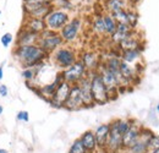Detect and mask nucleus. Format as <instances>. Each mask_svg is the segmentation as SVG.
<instances>
[{"label": "nucleus", "instance_id": "obj_1", "mask_svg": "<svg viewBox=\"0 0 159 153\" xmlns=\"http://www.w3.org/2000/svg\"><path fill=\"white\" fill-rule=\"evenodd\" d=\"M12 54L16 61L22 66V69L36 67L49 58V54H47L38 44L15 47L12 50Z\"/></svg>", "mask_w": 159, "mask_h": 153}, {"label": "nucleus", "instance_id": "obj_2", "mask_svg": "<svg viewBox=\"0 0 159 153\" xmlns=\"http://www.w3.org/2000/svg\"><path fill=\"white\" fill-rule=\"evenodd\" d=\"M49 57L52 59L53 64L62 71L70 67L71 65H74L79 60V53L75 48L64 44L60 48H58L54 53H52Z\"/></svg>", "mask_w": 159, "mask_h": 153}, {"label": "nucleus", "instance_id": "obj_3", "mask_svg": "<svg viewBox=\"0 0 159 153\" xmlns=\"http://www.w3.org/2000/svg\"><path fill=\"white\" fill-rule=\"evenodd\" d=\"M89 77H91V92H92V97L94 100V104H107L108 102H110L109 99V95H108V90L100 77L98 71H92L88 72Z\"/></svg>", "mask_w": 159, "mask_h": 153}, {"label": "nucleus", "instance_id": "obj_4", "mask_svg": "<svg viewBox=\"0 0 159 153\" xmlns=\"http://www.w3.org/2000/svg\"><path fill=\"white\" fill-rule=\"evenodd\" d=\"M37 44L39 45L47 54L50 55L58 48H60L61 45H64V40L60 37L59 32H54V31L47 28V30H44L39 36H38Z\"/></svg>", "mask_w": 159, "mask_h": 153}, {"label": "nucleus", "instance_id": "obj_5", "mask_svg": "<svg viewBox=\"0 0 159 153\" xmlns=\"http://www.w3.org/2000/svg\"><path fill=\"white\" fill-rule=\"evenodd\" d=\"M82 26H83V22H82L81 17H79V16L71 17L70 21L61 28V31L59 32L60 37L64 40V44L75 43L80 37Z\"/></svg>", "mask_w": 159, "mask_h": 153}, {"label": "nucleus", "instance_id": "obj_6", "mask_svg": "<svg viewBox=\"0 0 159 153\" xmlns=\"http://www.w3.org/2000/svg\"><path fill=\"white\" fill-rule=\"evenodd\" d=\"M23 12L26 17L44 20L48 14L54 9L53 4L49 2H36V1H23Z\"/></svg>", "mask_w": 159, "mask_h": 153}, {"label": "nucleus", "instance_id": "obj_7", "mask_svg": "<svg viewBox=\"0 0 159 153\" xmlns=\"http://www.w3.org/2000/svg\"><path fill=\"white\" fill-rule=\"evenodd\" d=\"M70 19H71V16H70L69 11L54 7L48 14V16L44 19V22H45V26L48 30H52L54 32H60L61 28L70 21Z\"/></svg>", "mask_w": 159, "mask_h": 153}, {"label": "nucleus", "instance_id": "obj_8", "mask_svg": "<svg viewBox=\"0 0 159 153\" xmlns=\"http://www.w3.org/2000/svg\"><path fill=\"white\" fill-rule=\"evenodd\" d=\"M87 75H88V71L81 60H77L74 65H71L70 67L61 71L62 80L70 85H77L80 81Z\"/></svg>", "mask_w": 159, "mask_h": 153}, {"label": "nucleus", "instance_id": "obj_9", "mask_svg": "<svg viewBox=\"0 0 159 153\" xmlns=\"http://www.w3.org/2000/svg\"><path fill=\"white\" fill-rule=\"evenodd\" d=\"M103 153H122V135L116 128V121L110 123V131Z\"/></svg>", "mask_w": 159, "mask_h": 153}, {"label": "nucleus", "instance_id": "obj_10", "mask_svg": "<svg viewBox=\"0 0 159 153\" xmlns=\"http://www.w3.org/2000/svg\"><path fill=\"white\" fill-rule=\"evenodd\" d=\"M62 76H61V71L57 74V76L54 77V80L50 82V83H47V85H37L36 87H32V90L38 95L39 97H42L43 99H45L48 103L49 100L52 99V97L54 95L58 85L60 82H62Z\"/></svg>", "mask_w": 159, "mask_h": 153}, {"label": "nucleus", "instance_id": "obj_11", "mask_svg": "<svg viewBox=\"0 0 159 153\" xmlns=\"http://www.w3.org/2000/svg\"><path fill=\"white\" fill-rule=\"evenodd\" d=\"M153 134L149 129L147 128H142L141 135H139V140L132 143L129 148H126L122 153H147L148 152V138L151 137V135Z\"/></svg>", "mask_w": 159, "mask_h": 153}, {"label": "nucleus", "instance_id": "obj_12", "mask_svg": "<svg viewBox=\"0 0 159 153\" xmlns=\"http://www.w3.org/2000/svg\"><path fill=\"white\" fill-rule=\"evenodd\" d=\"M71 86L72 85H70V83H67L65 81L60 82L59 85H58V87H57V90H55V92H54V95H53V97H52V99L49 100V103L53 107H55V108H64V104H65L67 97L70 95Z\"/></svg>", "mask_w": 159, "mask_h": 153}, {"label": "nucleus", "instance_id": "obj_13", "mask_svg": "<svg viewBox=\"0 0 159 153\" xmlns=\"http://www.w3.org/2000/svg\"><path fill=\"white\" fill-rule=\"evenodd\" d=\"M79 60L82 61V64L84 65L88 72L97 71L102 64V57L97 52H93V50H86L81 53V55H79Z\"/></svg>", "mask_w": 159, "mask_h": 153}, {"label": "nucleus", "instance_id": "obj_14", "mask_svg": "<svg viewBox=\"0 0 159 153\" xmlns=\"http://www.w3.org/2000/svg\"><path fill=\"white\" fill-rule=\"evenodd\" d=\"M77 85H79L81 98H82V102H83V108H91V107L96 105L94 100H93V97H92V92H91V77H89V74L86 77H83Z\"/></svg>", "mask_w": 159, "mask_h": 153}, {"label": "nucleus", "instance_id": "obj_15", "mask_svg": "<svg viewBox=\"0 0 159 153\" xmlns=\"http://www.w3.org/2000/svg\"><path fill=\"white\" fill-rule=\"evenodd\" d=\"M142 128L143 126L139 123H137L136 120H132L130 129L126 131V134L122 135V151H125L126 148H129L132 143H135L139 140Z\"/></svg>", "mask_w": 159, "mask_h": 153}, {"label": "nucleus", "instance_id": "obj_16", "mask_svg": "<svg viewBox=\"0 0 159 153\" xmlns=\"http://www.w3.org/2000/svg\"><path fill=\"white\" fill-rule=\"evenodd\" d=\"M64 108L67 109V110H71V112L83 108V102H82V98H81L79 85H72L71 86L70 95H69L65 104H64Z\"/></svg>", "mask_w": 159, "mask_h": 153}, {"label": "nucleus", "instance_id": "obj_17", "mask_svg": "<svg viewBox=\"0 0 159 153\" xmlns=\"http://www.w3.org/2000/svg\"><path fill=\"white\" fill-rule=\"evenodd\" d=\"M37 42H38V35L28 31L25 27H21L15 38V47L32 45V44H37Z\"/></svg>", "mask_w": 159, "mask_h": 153}, {"label": "nucleus", "instance_id": "obj_18", "mask_svg": "<svg viewBox=\"0 0 159 153\" xmlns=\"http://www.w3.org/2000/svg\"><path fill=\"white\" fill-rule=\"evenodd\" d=\"M120 75L122 76V78L129 83V85H132L136 82L137 77L141 75L139 71H137V67L135 65H130V64H126L124 61H121L120 64Z\"/></svg>", "mask_w": 159, "mask_h": 153}, {"label": "nucleus", "instance_id": "obj_19", "mask_svg": "<svg viewBox=\"0 0 159 153\" xmlns=\"http://www.w3.org/2000/svg\"><path fill=\"white\" fill-rule=\"evenodd\" d=\"M83 145V147L86 148V151L88 153H98L99 152V148H98V145H97V140H96V136L93 130H87L84 131L83 134L79 137Z\"/></svg>", "mask_w": 159, "mask_h": 153}, {"label": "nucleus", "instance_id": "obj_20", "mask_svg": "<svg viewBox=\"0 0 159 153\" xmlns=\"http://www.w3.org/2000/svg\"><path fill=\"white\" fill-rule=\"evenodd\" d=\"M109 131H110V123L100 124L99 126H97L96 130L93 131L100 152H103L104 148H105V145H107V141H108V136H109Z\"/></svg>", "mask_w": 159, "mask_h": 153}, {"label": "nucleus", "instance_id": "obj_21", "mask_svg": "<svg viewBox=\"0 0 159 153\" xmlns=\"http://www.w3.org/2000/svg\"><path fill=\"white\" fill-rule=\"evenodd\" d=\"M139 48H142V42H141V39L136 36V32H135V31H132V33H131L130 36H127V37L118 45L119 52L130 50V49H139Z\"/></svg>", "mask_w": 159, "mask_h": 153}, {"label": "nucleus", "instance_id": "obj_22", "mask_svg": "<svg viewBox=\"0 0 159 153\" xmlns=\"http://www.w3.org/2000/svg\"><path fill=\"white\" fill-rule=\"evenodd\" d=\"M120 59H121V61L130 64V65L139 64V61L142 60V48L120 52Z\"/></svg>", "mask_w": 159, "mask_h": 153}, {"label": "nucleus", "instance_id": "obj_23", "mask_svg": "<svg viewBox=\"0 0 159 153\" xmlns=\"http://www.w3.org/2000/svg\"><path fill=\"white\" fill-rule=\"evenodd\" d=\"M132 31H135V30H131L127 25H125V23H118L116 31H115L109 38H110V40L113 42V44L119 45L120 43L126 38L127 36H130V35L132 33Z\"/></svg>", "mask_w": 159, "mask_h": 153}, {"label": "nucleus", "instance_id": "obj_24", "mask_svg": "<svg viewBox=\"0 0 159 153\" xmlns=\"http://www.w3.org/2000/svg\"><path fill=\"white\" fill-rule=\"evenodd\" d=\"M22 27L27 28L28 31H31V32H33V33H36L38 36H39L44 30H47V26H45L44 20L32 19V17H26Z\"/></svg>", "mask_w": 159, "mask_h": 153}, {"label": "nucleus", "instance_id": "obj_25", "mask_svg": "<svg viewBox=\"0 0 159 153\" xmlns=\"http://www.w3.org/2000/svg\"><path fill=\"white\" fill-rule=\"evenodd\" d=\"M131 7V4L127 0H104V9L108 14H114L119 10Z\"/></svg>", "mask_w": 159, "mask_h": 153}, {"label": "nucleus", "instance_id": "obj_26", "mask_svg": "<svg viewBox=\"0 0 159 153\" xmlns=\"http://www.w3.org/2000/svg\"><path fill=\"white\" fill-rule=\"evenodd\" d=\"M103 16V22H104V28H105V36L107 37H110L115 31H116V27H118V22L114 20V17L108 14V12H104L102 14Z\"/></svg>", "mask_w": 159, "mask_h": 153}, {"label": "nucleus", "instance_id": "obj_27", "mask_svg": "<svg viewBox=\"0 0 159 153\" xmlns=\"http://www.w3.org/2000/svg\"><path fill=\"white\" fill-rule=\"evenodd\" d=\"M91 28H92L94 35L100 36V37L105 36V28H104V22H103V16L102 15H96L93 17L92 23H91Z\"/></svg>", "mask_w": 159, "mask_h": 153}, {"label": "nucleus", "instance_id": "obj_28", "mask_svg": "<svg viewBox=\"0 0 159 153\" xmlns=\"http://www.w3.org/2000/svg\"><path fill=\"white\" fill-rule=\"evenodd\" d=\"M126 25H127L131 30H136V28H137V25H139V14H137V11H136L132 6L127 9Z\"/></svg>", "mask_w": 159, "mask_h": 153}, {"label": "nucleus", "instance_id": "obj_29", "mask_svg": "<svg viewBox=\"0 0 159 153\" xmlns=\"http://www.w3.org/2000/svg\"><path fill=\"white\" fill-rule=\"evenodd\" d=\"M37 75H38V69H37V66H36V67H25V69H22V71H21V76H22V78L27 82V85L31 83L33 80H36V78H37Z\"/></svg>", "mask_w": 159, "mask_h": 153}, {"label": "nucleus", "instance_id": "obj_30", "mask_svg": "<svg viewBox=\"0 0 159 153\" xmlns=\"http://www.w3.org/2000/svg\"><path fill=\"white\" fill-rule=\"evenodd\" d=\"M134 119H115L116 121V128L119 130V132L121 135L126 134V131L130 129L131 126V123H132Z\"/></svg>", "mask_w": 159, "mask_h": 153}, {"label": "nucleus", "instance_id": "obj_31", "mask_svg": "<svg viewBox=\"0 0 159 153\" xmlns=\"http://www.w3.org/2000/svg\"><path fill=\"white\" fill-rule=\"evenodd\" d=\"M53 6L55 9H61V10L69 11L72 9V2H71V0H54Z\"/></svg>", "mask_w": 159, "mask_h": 153}, {"label": "nucleus", "instance_id": "obj_32", "mask_svg": "<svg viewBox=\"0 0 159 153\" xmlns=\"http://www.w3.org/2000/svg\"><path fill=\"white\" fill-rule=\"evenodd\" d=\"M69 153H88V152H87L86 148L83 147L81 140H80V138H76V140L71 143L70 150H69Z\"/></svg>", "mask_w": 159, "mask_h": 153}, {"label": "nucleus", "instance_id": "obj_33", "mask_svg": "<svg viewBox=\"0 0 159 153\" xmlns=\"http://www.w3.org/2000/svg\"><path fill=\"white\" fill-rule=\"evenodd\" d=\"M127 9H129V7H127ZM127 9L119 10V11L111 14V16L114 17V20H115L118 23H125V25H126V20H127Z\"/></svg>", "mask_w": 159, "mask_h": 153}, {"label": "nucleus", "instance_id": "obj_34", "mask_svg": "<svg viewBox=\"0 0 159 153\" xmlns=\"http://www.w3.org/2000/svg\"><path fill=\"white\" fill-rule=\"evenodd\" d=\"M159 148V135L152 134L148 138V151L158 150Z\"/></svg>", "mask_w": 159, "mask_h": 153}, {"label": "nucleus", "instance_id": "obj_35", "mask_svg": "<svg viewBox=\"0 0 159 153\" xmlns=\"http://www.w3.org/2000/svg\"><path fill=\"white\" fill-rule=\"evenodd\" d=\"M12 40H14V36H12V33H10V32H6V33H5V35H2V36H1V38H0L1 45H2V47H5V48H7V47L12 43Z\"/></svg>", "mask_w": 159, "mask_h": 153}, {"label": "nucleus", "instance_id": "obj_36", "mask_svg": "<svg viewBox=\"0 0 159 153\" xmlns=\"http://www.w3.org/2000/svg\"><path fill=\"white\" fill-rule=\"evenodd\" d=\"M16 119H17L19 121L28 123V120H30V114H28L27 110H21V112H19L17 115H16Z\"/></svg>", "mask_w": 159, "mask_h": 153}, {"label": "nucleus", "instance_id": "obj_37", "mask_svg": "<svg viewBox=\"0 0 159 153\" xmlns=\"http://www.w3.org/2000/svg\"><path fill=\"white\" fill-rule=\"evenodd\" d=\"M7 95H9V88H7V86L4 85V83H1V85H0V96L2 97V98H5V97H7Z\"/></svg>", "mask_w": 159, "mask_h": 153}, {"label": "nucleus", "instance_id": "obj_38", "mask_svg": "<svg viewBox=\"0 0 159 153\" xmlns=\"http://www.w3.org/2000/svg\"><path fill=\"white\" fill-rule=\"evenodd\" d=\"M6 61H2L1 65H0V81L4 78V65H5Z\"/></svg>", "mask_w": 159, "mask_h": 153}, {"label": "nucleus", "instance_id": "obj_39", "mask_svg": "<svg viewBox=\"0 0 159 153\" xmlns=\"http://www.w3.org/2000/svg\"><path fill=\"white\" fill-rule=\"evenodd\" d=\"M22 1H36V2H49V4H53L54 0H22Z\"/></svg>", "mask_w": 159, "mask_h": 153}, {"label": "nucleus", "instance_id": "obj_40", "mask_svg": "<svg viewBox=\"0 0 159 153\" xmlns=\"http://www.w3.org/2000/svg\"><path fill=\"white\" fill-rule=\"evenodd\" d=\"M147 153H159V148H158V150H152V151H148Z\"/></svg>", "mask_w": 159, "mask_h": 153}, {"label": "nucleus", "instance_id": "obj_41", "mask_svg": "<svg viewBox=\"0 0 159 153\" xmlns=\"http://www.w3.org/2000/svg\"><path fill=\"white\" fill-rule=\"evenodd\" d=\"M0 153H9V152H7V150H5V148H0Z\"/></svg>", "mask_w": 159, "mask_h": 153}, {"label": "nucleus", "instance_id": "obj_42", "mask_svg": "<svg viewBox=\"0 0 159 153\" xmlns=\"http://www.w3.org/2000/svg\"><path fill=\"white\" fill-rule=\"evenodd\" d=\"M2 112H4V107H2L1 104H0V115L2 114Z\"/></svg>", "mask_w": 159, "mask_h": 153}, {"label": "nucleus", "instance_id": "obj_43", "mask_svg": "<svg viewBox=\"0 0 159 153\" xmlns=\"http://www.w3.org/2000/svg\"><path fill=\"white\" fill-rule=\"evenodd\" d=\"M156 110H157V112L159 113V103L157 104V107H156Z\"/></svg>", "mask_w": 159, "mask_h": 153}, {"label": "nucleus", "instance_id": "obj_44", "mask_svg": "<svg viewBox=\"0 0 159 153\" xmlns=\"http://www.w3.org/2000/svg\"><path fill=\"white\" fill-rule=\"evenodd\" d=\"M127 1H129V2H130V4H131V5H132V2H134V1H135V0H127Z\"/></svg>", "mask_w": 159, "mask_h": 153}, {"label": "nucleus", "instance_id": "obj_45", "mask_svg": "<svg viewBox=\"0 0 159 153\" xmlns=\"http://www.w3.org/2000/svg\"><path fill=\"white\" fill-rule=\"evenodd\" d=\"M0 16H1V11H0Z\"/></svg>", "mask_w": 159, "mask_h": 153}]
</instances>
